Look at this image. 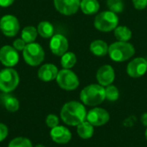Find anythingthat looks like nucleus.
<instances>
[{
    "label": "nucleus",
    "instance_id": "1",
    "mask_svg": "<svg viewBox=\"0 0 147 147\" xmlns=\"http://www.w3.org/2000/svg\"><path fill=\"white\" fill-rule=\"evenodd\" d=\"M87 111L84 103L71 101L64 104L60 111V118L68 126L77 127L86 121Z\"/></svg>",
    "mask_w": 147,
    "mask_h": 147
},
{
    "label": "nucleus",
    "instance_id": "2",
    "mask_svg": "<svg viewBox=\"0 0 147 147\" xmlns=\"http://www.w3.org/2000/svg\"><path fill=\"white\" fill-rule=\"evenodd\" d=\"M105 99V88L99 84L87 85L80 92V100L86 106H97Z\"/></svg>",
    "mask_w": 147,
    "mask_h": 147
},
{
    "label": "nucleus",
    "instance_id": "3",
    "mask_svg": "<svg viewBox=\"0 0 147 147\" xmlns=\"http://www.w3.org/2000/svg\"><path fill=\"white\" fill-rule=\"evenodd\" d=\"M109 55L115 62H124L135 53L134 47L127 41H116L109 47Z\"/></svg>",
    "mask_w": 147,
    "mask_h": 147
},
{
    "label": "nucleus",
    "instance_id": "4",
    "mask_svg": "<svg viewBox=\"0 0 147 147\" xmlns=\"http://www.w3.org/2000/svg\"><path fill=\"white\" fill-rule=\"evenodd\" d=\"M119 24V17L117 14L107 10L96 15L94 21L95 28L101 32H110L115 30Z\"/></svg>",
    "mask_w": 147,
    "mask_h": 147
},
{
    "label": "nucleus",
    "instance_id": "5",
    "mask_svg": "<svg viewBox=\"0 0 147 147\" xmlns=\"http://www.w3.org/2000/svg\"><path fill=\"white\" fill-rule=\"evenodd\" d=\"M22 54L25 62L32 66L39 65L45 58V52L42 47L35 42L27 44L22 51Z\"/></svg>",
    "mask_w": 147,
    "mask_h": 147
},
{
    "label": "nucleus",
    "instance_id": "6",
    "mask_svg": "<svg viewBox=\"0 0 147 147\" xmlns=\"http://www.w3.org/2000/svg\"><path fill=\"white\" fill-rule=\"evenodd\" d=\"M20 82L17 71L10 67L0 71V90L9 93L16 90Z\"/></svg>",
    "mask_w": 147,
    "mask_h": 147
},
{
    "label": "nucleus",
    "instance_id": "7",
    "mask_svg": "<svg viewBox=\"0 0 147 147\" xmlns=\"http://www.w3.org/2000/svg\"><path fill=\"white\" fill-rule=\"evenodd\" d=\"M59 86L65 90H74L79 86V79L78 76L70 69H63L59 71L56 78Z\"/></svg>",
    "mask_w": 147,
    "mask_h": 147
},
{
    "label": "nucleus",
    "instance_id": "8",
    "mask_svg": "<svg viewBox=\"0 0 147 147\" xmlns=\"http://www.w3.org/2000/svg\"><path fill=\"white\" fill-rule=\"evenodd\" d=\"M0 29L5 36L13 37L16 35L20 29L17 18L11 15L3 16L0 20Z\"/></svg>",
    "mask_w": 147,
    "mask_h": 147
},
{
    "label": "nucleus",
    "instance_id": "9",
    "mask_svg": "<svg viewBox=\"0 0 147 147\" xmlns=\"http://www.w3.org/2000/svg\"><path fill=\"white\" fill-rule=\"evenodd\" d=\"M109 118V114L106 109L102 108H94L87 113L86 121L94 127H100L108 123Z\"/></svg>",
    "mask_w": 147,
    "mask_h": 147
},
{
    "label": "nucleus",
    "instance_id": "10",
    "mask_svg": "<svg viewBox=\"0 0 147 147\" xmlns=\"http://www.w3.org/2000/svg\"><path fill=\"white\" fill-rule=\"evenodd\" d=\"M147 71V60L145 58L138 57L131 60L127 66V74L134 78L144 76Z\"/></svg>",
    "mask_w": 147,
    "mask_h": 147
},
{
    "label": "nucleus",
    "instance_id": "11",
    "mask_svg": "<svg viewBox=\"0 0 147 147\" xmlns=\"http://www.w3.org/2000/svg\"><path fill=\"white\" fill-rule=\"evenodd\" d=\"M80 0H53L55 9L65 16H71L80 8Z\"/></svg>",
    "mask_w": 147,
    "mask_h": 147
},
{
    "label": "nucleus",
    "instance_id": "12",
    "mask_svg": "<svg viewBox=\"0 0 147 147\" xmlns=\"http://www.w3.org/2000/svg\"><path fill=\"white\" fill-rule=\"evenodd\" d=\"M19 61L17 50L10 46H3L0 49V62L6 67L15 66Z\"/></svg>",
    "mask_w": 147,
    "mask_h": 147
},
{
    "label": "nucleus",
    "instance_id": "13",
    "mask_svg": "<svg viewBox=\"0 0 147 147\" xmlns=\"http://www.w3.org/2000/svg\"><path fill=\"white\" fill-rule=\"evenodd\" d=\"M115 70L109 65H104L101 66L96 71V80L98 84L103 87L112 84L115 81Z\"/></svg>",
    "mask_w": 147,
    "mask_h": 147
},
{
    "label": "nucleus",
    "instance_id": "14",
    "mask_svg": "<svg viewBox=\"0 0 147 147\" xmlns=\"http://www.w3.org/2000/svg\"><path fill=\"white\" fill-rule=\"evenodd\" d=\"M49 46L53 54L57 56H62L67 52L69 43H68L67 39L64 35L58 34L53 35Z\"/></svg>",
    "mask_w": 147,
    "mask_h": 147
},
{
    "label": "nucleus",
    "instance_id": "15",
    "mask_svg": "<svg viewBox=\"0 0 147 147\" xmlns=\"http://www.w3.org/2000/svg\"><path fill=\"white\" fill-rule=\"evenodd\" d=\"M50 136L53 141L59 145H65L71 140V131L64 126H57L51 129Z\"/></svg>",
    "mask_w": 147,
    "mask_h": 147
},
{
    "label": "nucleus",
    "instance_id": "16",
    "mask_svg": "<svg viewBox=\"0 0 147 147\" xmlns=\"http://www.w3.org/2000/svg\"><path fill=\"white\" fill-rule=\"evenodd\" d=\"M59 71L56 65L53 64L43 65L38 71V78L43 82H50L56 79Z\"/></svg>",
    "mask_w": 147,
    "mask_h": 147
},
{
    "label": "nucleus",
    "instance_id": "17",
    "mask_svg": "<svg viewBox=\"0 0 147 147\" xmlns=\"http://www.w3.org/2000/svg\"><path fill=\"white\" fill-rule=\"evenodd\" d=\"M90 51L97 57H103L109 53V46L102 40H96L90 45Z\"/></svg>",
    "mask_w": 147,
    "mask_h": 147
},
{
    "label": "nucleus",
    "instance_id": "18",
    "mask_svg": "<svg viewBox=\"0 0 147 147\" xmlns=\"http://www.w3.org/2000/svg\"><path fill=\"white\" fill-rule=\"evenodd\" d=\"M80 9L85 15H95L99 11L100 3L97 0H82Z\"/></svg>",
    "mask_w": 147,
    "mask_h": 147
},
{
    "label": "nucleus",
    "instance_id": "19",
    "mask_svg": "<svg viewBox=\"0 0 147 147\" xmlns=\"http://www.w3.org/2000/svg\"><path fill=\"white\" fill-rule=\"evenodd\" d=\"M77 133L78 136L84 140L90 139L94 134V126L89 121H84L77 126Z\"/></svg>",
    "mask_w": 147,
    "mask_h": 147
},
{
    "label": "nucleus",
    "instance_id": "20",
    "mask_svg": "<svg viewBox=\"0 0 147 147\" xmlns=\"http://www.w3.org/2000/svg\"><path fill=\"white\" fill-rule=\"evenodd\" d=\"M38 34L43 38H50L53 37L54 33V28L52 23L47 21H43L38 24L37 27Z\"/></svg>",
    "mask_w": 147,
    "mask_h": 147
},
{
    "label": "nucleus",
    "instance_id": "21",
    "mask_svg": "<svg viewBox=\"0 0 147 147\" xmlns=\"http://www.w3.org/2000/svg\"><path fill=\"white\" fill-rule=\"evenodd\" d=\"M114 31L118 41H128L132 38V31L127 26H117Z\"/></svg>",
    "mask_w": 147,
    "mask_h": 147
},
{
    "label": "nucleus",
    "instance_id": "22",
    "mask_svg": "<svg viewBox=\"0 0 147 147\" xmlns=\"http://www.w3.org/2000/svg\"><path fill=\"white\" fill-rule=\"evenodd\" d=\"M37 29L33 26L25 27L22 31V39L27 43H32L35 40L37 37Z\"/></svg>",
    "mask_w": 147,
    "mask_h": 147
},
{
    "label": "nucleus",
    "instance_id": "23",
    "mask_svg": "<svg viewBox=\"0 0 147 147\" xmlns=\"http://www.w3.org/2000/svg\"><path fill=\"white\" fill-rule=\"evenodd\" d=\"M77 62V57L74 53L66 52L65 54L61 56V65L64 69H71L72 68Z\"/></svg>",
    "mask_w": 147,
    "mask_h": 147
},
{
    "label": "nucleus",
    "instance_id": "24",
    "mask_svg": "<svg viewBox=\"0 0 147 147\" xmlns=\"http://www.w3.org/2000/svg\"><path fill=\"white\" fill-rule=\"evenodd\" d=\"M3 105L9 112H16L20 108V102L13 96L7 95L3 98Z\"/></svg>",
    "mask_w": 147,
    "mask_h": 147
},
{
    "label": "nucleus",
    "instance_id": "25",
    "mask_svg": "<svg viewBox=\"0 0 147 147\" xmlns=\"http://www.w3.org/2000/svg\"><path fill=\"white\" fill-rule=\"evenodd\" d=\"M120 96L119 90L116 86L110 84L109 86H106L105 88V97L109 102H115L118 100Z\"/></svg>",
    "mask_w": 147,
    "mask_h": 147
},
{
    "label": "nucleus",
    "instance_id": "26",
    "mask_svg": "<svg viewBox=\"0 0 147 147\" xmlns=\"http://www.w3.org/2000/svg\"><path fill=\"white\" fill-rule=\"evenodd\" d=\"M8 147H33V145L30 140L24 137H17L9 143Z\"/></svg>",
    "mask_w": 147,
    "mask_h": 147
},
{
    "label": "nucleus",
    "instance_id": "27",
    "mask_svg": "<svg viewBox=\"0 0 147 147\" xmlns=\"http://www.w3.org/2000/svg\"><path fill=\"white\" fill-rule=\"evenodd\" d=\"M107 5L109 9L115 14L121 13L124 9V3L122 0H107Z\"/></svg>",
    "mask_w": 147,
    "mask_h": 147
},
{
    "label": "nucleus",
    "instance_id": "28",
    "mask_svg": "<svg viewBox=\"0 0 147 147\" xmlns=\"http://www.w3.org/2000/svg\"><path fill=\"white\" fill-rule=\"evenodd\" d=\"M59 117L53 114H50L47 116L46 118V124L48 127H50L51 129L59 126Z\"/></svg>",
    "mask_w": 147,
    "mask_h": 147
},
{
    "label": "nucleus",
    "instance_id": "29",
    "mask_svg": "<svg viewBox=\"0 0 147 147\" xmlns=\"http://www.w3.org/2000/svg\"><path fill=\"white\" fill-rule=\"evenodd\" d=\"M26 47V42L22 39H16L13 42V47L17 51H23Z\"/></svg>",
    "mask_w": 147,
    "mask_h": 147
},
{
    "label": "nucleus",
    "instance_id": "30",
    "mask_svg": "<svg viewBox=\"0 0 147 147\" xmlns=\"http://www.w3.org/2000/svg\"><path fill=\"white\" fill-rule=\"evenodd\" d=\"M134 6L136 9L141 10L147 7V0H133Z\"/></svg>",
    "mask_w": 147,
    "mask_h": 147
},
{
    "label": "nucleus",
    "instance_id": "31",
    "mask_svg": "<svg viewBox=\"0 0 147 147\" xmlns=\"http://www.w3.org/2000/svg\"><path fill=\"white\" fill-rule=\"evenodd\" d=\"M9 134V130L6 125H4L3 123H0V142L3 141Z\"/></svg>",
    "mask_w": 147,
    "mask_h": 147
},
{
    "label": "nucleus",
    "instance_id": "32",
    "mask_svg": "<svg viewBox=\"0 0 147 147\" xmlns=\"http://www.w3.org/2000/svg\"><path fill=\"white\" fill-rule=\"evenodd\" d=\"M15 0H0V6L1 7H8L14 3Z\"/></svg>",
    "mask_w": 147,
    "mask_h": 147
},
{
    "label": "nucleus",
    "instance_id": "33",
    "mask_svg": "<svg viewBox=\"0 0 147 147\" xmlns=\"http://www.w3.org/2000/svg\"><path fill=\"white\" fill-rule=\"evenodd\" d=\"M140 121L142 122V124H143L145 127H147V112L144 113V114L141 115V117H140Z\"/></svg>",
    "mask_w": 147,
    "mask_h": 147
},
{
    "label": "nucleus",
    "instance_id": "34",
    "mask_svg": "<svg viewBox=\"0 0 147 147\" xmlns=\"http://www.w3.org/2000/svg\"><path fill=\"white\" fill-rule=\"evenodd\" d=\"M34 147H46L45 146H43V145H37V146H35Z\"/></svg>",
    "mask_w": 147,
    "mask_h": 147
},
{
    "label": "nucleus",
    "instance_id": "35",
    "mask_svg": "<svg viewBox=\"0 0 147 147\" xmlns=\"http://www.w3.org/2000/svg\"><path fill=\"white\" fill-rule=\"evenodd\" d=\"M145 136H146V140H147V127H146V132H145Z\"/></svg>",
    "mask_w": 147,
    "mask_h": 147
}]
</instances>
